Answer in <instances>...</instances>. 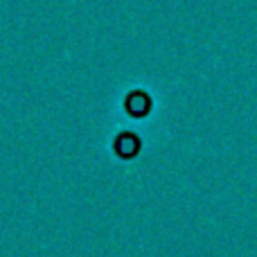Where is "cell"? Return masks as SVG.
I'll use <instances>...</instances> for the list:
<instances>
[{"mask_svg": "<svg viewBox=\"0 0 257 257\" xmlns=\"http://www.w3.org/2000/svg\"><path fill=\"white\" fill-rule=\"evenodd\" d=\"M140 149V140H138V136H133V133H122V136H117L115 140V151L120 156H124V158H131L136 151Z\"/></svg>", "mask_w": 257, "mask_h": 257, "instance_id": "6da1fadb", "label": "cell"}, {"mask_svg": "<svg viewBox=\"0 0 257 257\" xmlns=\"http://www.w3.org/2000/svg\"><path fill=\"white\" fill-rule=\"evenodd\" d=\"M149 106H151L149 97H147L145 93H140V90L131 93L128 95V99H126V108L133 113V115H145V113L149 111Z\"/></svg>", "mask_w": 257, "mask_h": 257, "instance_id": "7a4b0ae2", "label": "cell"}]
</instances>
